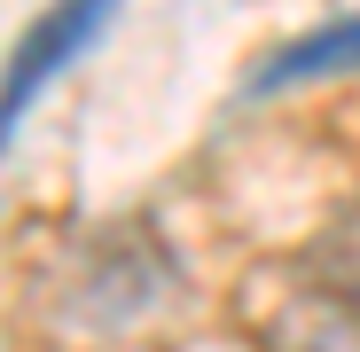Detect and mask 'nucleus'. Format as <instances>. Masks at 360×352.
I'll return each mask as SVG.
<instances>
[{"mask_svg": "<svg viewBox=\"0 0 360 352\" xmlns=\"http://www.w3.org/2000/svg\"><path fill=\"white\" fill-rule=\"evenodd\" d=\"M110 16H117V0H55V8L16 39V63H8V133L24 126V110L39 102V86L63 71V63H79V55L102 39Z\"/></svg>", "mask_w": 360, "mask_h": 352, "instance_id": "obj_1", "label": "nucleus"}, {"mask_svg": "<svg viewBox=\"0 0 360 352\" xmlns=\"http://www.w3.org/2000/svg\"><path fill=\"white\" fill-rule=\"evenodd\" d=\"M337 71H360V16H337L306 39L274 47L266 63L251 71V94H274V86H314V79H337Z\"/></svg>", "mask_w": 360, "mask_h": 352, "instance_id": "obj_2", "label": "nucleus"}]
</instances>
